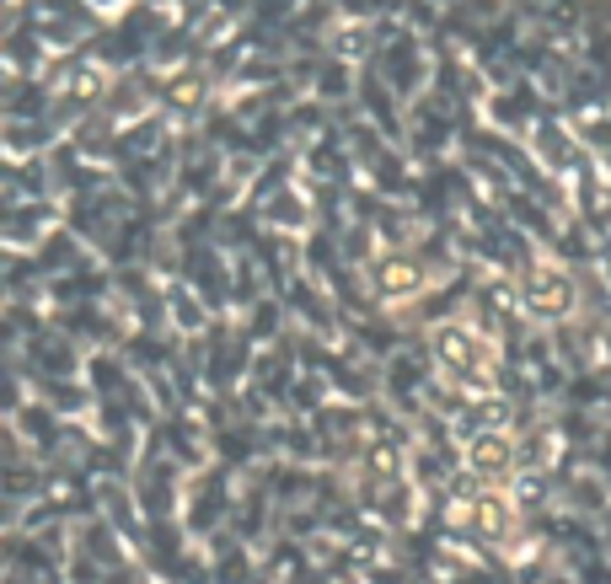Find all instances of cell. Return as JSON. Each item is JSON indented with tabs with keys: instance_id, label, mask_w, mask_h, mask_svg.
<instances>
[{
	"instance_id": "5",
	"label": "cell",
	"mask_w": 611,
	"mask_h": 584,
	"mask_svg": "<svg viewBox=\"0 0 611 584\" xmlns=\"http://www.w3.org/2000/svg\"><path fill=\"white\" fill-rule=\"evenodd\" d=\"M467 462L478 466L483 477H504V472L515 466V451H510V440H504V434H483V440H472Z\"/></svg>"
},
{
	"instance_id": "3",
	"label": "cell",
	"mask_w": 611,
	"mask_h": 584,
	"mask_svg": "<svg viewBox=\"0 0 611 584\" xmlns=\"http://www.w3.org/2000/svg\"><path fill=\"white\" fill-rule=\"evenodd\" d=\"M375 284H381V295H413L419 284H424V269L408 258V252H387L381 263H375Z\"/></svg>"
},
{
	"instance_id": "2",
	"label": "cell",
	"mask_w": 611,
	"mask_h": 584,
	"mask_svg": "<svg viewBox=\"0 0 611 584\" xmlns=\"http://www.w3.org/2000/svg\"><path fill=\"white\" fill-rule=\"evenodd\" d=\"M520 301H525V311H537V316H569L574 301H580V290H574V279L563 274V269L531 263L520 274Z\"/></svg>"
},
{
	"instance_id": "1",
	"label": "cell",
	"mask_w": 611,
	"mask_h": 584,
	"mask_svg": "<svg viewBox=\"0 0 611 584\" xmlns=\"http://www.w3.org/2000/svg\"><path fill=\"white\" fill-rule=\"evenodd\" d=\"M429 343H434V365H440L445 381H457L467 392H489L493 386L499 354H493V343L483 339V333H472L467 322H440V328L429 333Z\"/></svg>"
},
{
	"instance_id": "4",
	"label": "cell",
	"mask_w": 611,
	"mask_h": 584,
	"mask_svg": "<svg viewBox=\"0 0 611 584\" xmlns=\"http://www.w3.org/2000/svg\"><path fill=\"white\" fill-rule=\"evenodd\" d=\"M461 515L472 521L478 536H499V531H510V525H515V510H510V499H504V493H478Z\"/></svg>"
}]
</instances>
